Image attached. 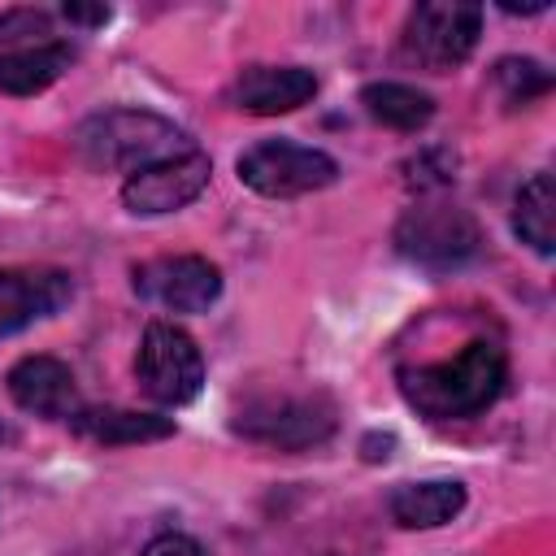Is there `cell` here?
Listing matches in <instances>:
<instances>
[{
  "label": "cell",
  "instance_id": "cell-2",
  "mask_svg": "<svg viewBox=\"0 0 556 556\" xmlns=\"http://www.w3.org/2000/svg\"><path fill=\"white\" fill-rule=\"evenodd\" d=\"M74 148H78V156L91 169H126V174L191 152L187 135L169 117L148 113V109H104V113H91L78 126Z\"/></svg>",
  "mask_w": 556,
  "mask_h": 556
},
{
  "label": "cell",
  "instance_id": "cell-3",
  "mask_svg": "<svg viewBox=\"0 0 556 556\" xmlns=\"http://www.w3.org/2000/svg\"><path fill=\"white\" fill-rule=\"evenodd\" d=\"M339 408L321 387H256L235 408V430L278 452H304L334 434Z\"/></svg>",
  "mask_w": 556,
  "mask_h": 556
},
{
  "label": "cell",
  "instance_id": "cell-13",
  "mask_svg": "<svg viewBox=\"0 0 556 556\" xmlns=\"http://www.w3.org/2000/svg\"><path fill=\"white\" fill-rule=\"evenodd\" d=\"M74 434L96 443V447H122V443H152L169 439L174 421L156 413H135V408H78L70 417Z\"/></svg>",
  "mask_w": 556,
  "mask_h": 556
},
{
  "label": "cell",
  "instance_id": "cell-9",
  "mask_svg": "<svg viewBox=\"0 0 556 556\" xmlns=\"http://www.w3.org/2000/svg\"><path fill=\"white\" fill-rule=\"evenodd\" d=\"M208 156L204 152H182V156H169V161H156V165H143L126 178L122 187V200L130 213L139 217H156V213H174V208H187L204 187H208Z\"/></svg>",
  "mask_w": 556,
  "mask_h": 556
},
{
  "label": "cell",
  "instance_id": "cell-4",
  "mask_svg": "<svg viewBox=\"0 0 556 556\" xmlns=\"http://www.w3.org/2000/svg\"><path fill=\"white\" fill-rule=\"evenodd\" d=\"M478 35H482L478 4L426 0L408 13V22L400 30V52H404V61H413L430 74H447L478 48Z\"/></svg>",
  "mask_w": 556,
  "mask_h": 556
},
{
  "label": "cell",
  "instance_id": "cell-21",
  "mask_svg": "<svg viewBox=\"0 0 556 556\" xmlns=\"http://www.w3.org/2000/svg\"><path fill=\"white\" fill-rule=\"evenodd\" d=\"M61 13H65L70 22H104V17H109L104 4H65Z\"/></svg>",
  "mask_w": 556,
  "mask_h": 556
},
{
  "label": "cell",
  "instance_id": "cell-14",
  "mask_svg": "<svg viewBox=\"0 0 556 556\" xmlns=\"http://www.w3.org/2000/svg\"><path fill=\"white\" fill-rule=\"evenodd\" d=\"M70 61H74V48L61 39L9 48V52H0V91L4 96H35V91L52 87L70 70Z\"/></svg>",
  "mask_w": 556,
  "mask_h": 556
},
{
  "label": "cell",
  "instance_id": "cell-19",
  "mask_svg": "<svg viewBox=\"0 0 556 556\" xmlns=\"http://www.w3.org/2000/svg\"><path fill=\"white\" fill-rule=\"evenodd\" d=\"M43 39H52L48 13H39V9H13V13L0 17V52L26 48V43H43Z\"/></svg>",
  "mask_w": 556,
  "mask_h": 556
},
{
  "label": "cell",
  "instance_id": "cell-1",
  "mask_svg": "<svg viewBox=\"0 0 556 556\" xmlns=\"http://www.w3.org/2000/svg\"><path fill=\"white\" fill-rule=\"evenodd\" d=\"M508 382V356L491 339H469L456 356L400 369V395L430 421H465L500 400Z\"/></svg>",
  "mask_w": 556,
  "mask_h": 556
},
{
  "label": "cell",
  "instance_id": "cell-11",
  "mask_svg": "<svg viewBox=\"0 0 556 556\" xmlns=\"http://www.w3.org/2000/svg\"><path fill=\"white\" fill-rule=\"evenodd\" d=\"M317 96V74L304 65H248L230 83V104L256 117L291 113Z\"/></svg>",
  "mask_w": 556,
  "mask_h": 556
},
{
  "label": "cell",
  "instance_id": "cell-20",
  "mask_svg": "<svg viewBox=\"0 0 556 556\" xmlns=\"http://www.w3.org/2000/svg\"><path fill=\"white\" fill-rule=\"evenodd\" d=\"M139 556H208L191 534H156Z\"/></svg>",
  "mask_w": 556,
  "mask_h": 556
},
{
  "label": "cell",
  "instance_id": "cell-12",
  "mask_svg": "<svg viewBox=\"0 0 556 556\" xmlns=\"http://www.w3.org/2000/svg\"><path fill=\"white\" fill-rule=\"evenodd\" d=\"M9 395L22 413L35 417H74L78 413V387L70 365H61L56 356H26L9 369Z\"/></svg>",
  "mask_w": 556,
  "mask_h": 556
},
{
  "label": "cell",
  "instance_id": "cell-15",
  "mask_svg": "<svg viewBox=\"0 0 556 556\" xmlns=\"http://www.w3.org/2000/svg\"><path fill=\"white\" fill-rule=\"evenodd\" d=\"M465 508V486L434 478V482H404L391 491V517L404 530H434L447 526Z\"/></svg>",
  "mask_w": 556,
  "mask_h": 556
},
{
  "label": "cell",
  "instance_id": "cell-7",
  "mask_svg": "<svg viewBox=\"0 0 556 556\" xmlns=\"http://www.w3.org/2000/svg\"><path fill=\"white\" fill-rule=\"evenodd\" d=\"M395 243L421 269H456L478 252L482 235L478 222L456 204H417L404 213Z\"/></svg>",
  "mask_w": 556,
  "mask_h": 556
},
{
  "label": "cell",
  "instance_id": "cell-18",
  "mask_svg": "<svg viewBox=\"0 0 556 556\" xmlns=\"http://www.w3.org/2000/svg\"><path fill=\"white\" fill-rule=\"evenodd\" d=\"M495 83L504 87L508 104H530L534 96H543L552 87V74L539 61H530V56H504L495 65Z\"/></svg>",
  "mask_w": 556,
  "mask_h": 556
},
{
  "label": "cell",
  "instance_id": "cell-10",
  "mask_svg": "<svg viewBox=\"0 0 556 556\" xmlns=\"http://www.w3.org/2000/svg\"><path fill=\"white\" fill-rule=\"evenodd\" d=\"M70 295L74 282L61 269H0V339L52 317Z\"/></svg>",
  "mask_w": 556,
  "mask_h": 556
},
{
  "label": "cell",
  "instance_id": "cell-6",
  "mask_svg": "<svg viewBox=\"0 0 556 556\" xmlns=\"http://www.w3.org/2000/svg\"><path fill=\"white\" fill-rule=\"evenodd\" d=\"M135 378H139L148 400H156V404H187V400L200 395L204 356H200V348H195V339L187 330H178L174 321H152L143 330V339H139Z\"/></svg>",
  "mask_w": 556,
  "mask_h": 556
},
{
  "label": "cell",
  "instance_id": "cell-17",
  "mask_svg": "<svg viewBox=\"0 0 556 556\" xmlns=\"http://www.w3.org/2000/svg\"><path fill=\"white\" fill-rule=\"evenodd\" d=\"M361 104L374 122H382L391 130H421L434 117V100L408 83H369L361 91Z\"/></svg>",
  "mask_w": 556,
  "mask_h": 556
},
{
  "label": "cell",
  "instance_id": "cell-8",
  "mask_svg": "<svg viewBox=\"0 0 556 556\" xmlns=\"http://www.w3.org/2000/svg\"><path fill=\"white\" fill-rule=\"evenodd\" d=\"M135 291L169 313H204L222 295V269L204 256H156L135 265Z\"/></svg>",
  "mask_w": 556,
  "mask_h": 556
},
{
  "label": "cell",
  "instance_id": "cell-16",
  "mask_svg": "<svg viewBox=\"0 0 556 556\" xmlns=\"http://www.w3.org/2000/svg\"><path fill=\"white\" fill-rule=\"evenodd\" d=\"M513 230L521 243H530L539 256H552L556 248V195L552 174H530L513 200Z\"/></svg>",
  "mask_w": 556,
  "mask_h": 556
},
{
  "label": "cell",
  "instance_id": "cell-5",
  "mask_svg": "<svg viewBox=\"0 0 556 556\" xmlns=\"http://www.w3.org/2000/svg\"><path fill=\"white\" fill-rule=\"evenodd\" d=\"M239 178L256 195L291 200V195H308V191L330 187L339 178V165L321 148H308L295 139H265L239 156Z\"/></svg>",
  "mask_w": 556,
  "mask_h": 556
}]
</instances>
